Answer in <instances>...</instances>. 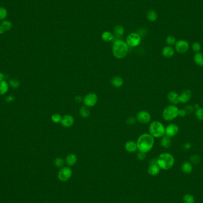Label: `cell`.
<instances>
[{
    "label": "cell",
    "mask_w": 203,
    "mask_h": 203,
    "mask_svg": "<svg viewBox=\"0 0 203 203\" xmlns=\"http://www.w3.org/2000/svg\"><path fill=\"white\" fill-rule=\"evenodd\" d=\"M137 149L141 152H149L154 144V138L149 133L142 134L136 141Z\"/></svg>",
    "instance_id": "cell-1"
},
{
    "label": "cell",
    "mask_w": 203,
    "mask_h": 203,
    "mask_svg": "<svg viewBox=\"0 0 203 203\" xmlns=\"http://www.w3.org/2000/svg\"><path fill=\"white\" fill-rule=\"evenodd\" d=\"M175 163V159L174 156L169 153H161L158 159L157 164L161 169L168 171L174 166Z\"/></svg>",
    "instance_id": "cell-2"
},
{
    "label": "cell",
    "mask_w": 203,
    "mask_h": 203,
    "mask_svg": "<svg viewBox=\"0 0 203 203\" xmlns=\"http://www.w3.org/2000/svg\"><path fill=\"white\" fill-rule=\"evenodd\" d=\"M129 51V46L127 43L122 40H115L112 46V52L115 57L117 59H122L125 57Z\"/></svg>",
    "instance_id": "cell-3"
},
{
    "label": "cell",
    "mask_w": 203,
    "mask_h": 203,
    "mask_svg": "<svg viewBox=\"0 0 203 203\" xmlns=\"http://www.w3.org/2000/svg\"><path fill=\"white\" fill-rule=\"evenodd\" d=\"M149 131L154 138H162L165 135V127L160 121H153L149 127Z\"/></svg>",
    "instance_id": "cell-4"
},
{
    "label": "cell",
    "mask_w": 203,
    "mask_h": 203,
    "mask_svg": "<svg viewBox=\"0 0 203 203\" xmlns=\"http://www.w3.org/2000/svg\"><path fill=\"white\" fill-rule=\"evenodd\" d=\"M179 108L175 105H170L164 108L162 112V117L166 121H171L178 116Z\"/></svg>",
    "instance_id": "cell-5"
},
{
    "label": "cell",
    "mask_w": 203,
    "mask_h": 203,
    "mask_svg": "<svg viewBox=\"0 0 203 203\" xmlns=\"http://www.w3.org/2000/svg\"><path fill=\"white\" fill-rule=\"evenodd\" d=\"M98 101L97 95L95 93H89L83 98V103L87 107H93Z\"/></svg>",
    "instance_id": "cell-6"
},
{
    "label": "cell",
    "mask_w": 203,
    "mask_h": 203,
    "mask_svg": "<svg viewBox=\"0 0 203 203\" xmlns=\"http://www.w3.org/2000/svg\"><path fill=\"white\" fill-rule=\"evenodd\" d=\"M190 50V44L188 41L181 39L177 41L175 44V50L179 54H185Z\"/></svg>",
    "instance_id": "cell-7"
},
{
    "label": "cell",
    "mask_w": 203,
    "mask_h": 203,
    "mask_svg": "<svg viewBox=\"0 0 203 203\" xmlns=\"http://www.w3.org/2000/svg\"><path fill=\"white\" fill-rule=\"evenodd\" d=\"M141 42V36L135 33H130L126 39V43L129 47H136L140 45Z\"/></svg>",
    "instance_id": "cell-8"
},
{
    "label": "cell",
    "mask_w": 203,
    "mask_h": 203,
    "mask_svg": "<svg viewBox=\"0 0 203 203\" xmlns=\"http://www.w3.org/2000/svg\"><path fill=\"white\" fill-rule=\"evenodd\" d=\"M73 171L69 167H64L58 172V178L63 182L68 181L72 176Z\"/></svg>",
    "instance_id": "cell-9"
},
{
    "label": "cell",
    "mask_w": 203,
    "mask_h": 203,
    "mask_svg": "<svg viewBox=\"0 0 203 203\" xmlns=\"http://www.w3.org/2000/svg\"><path fill=\"white\" fill-rule=\"evenodd\" d=\"M136 120L141 124H148L151 121V115L146 111H141L137 113Z\"/></svg>",
    "instance_id": "cell-10"
},
{
    "label": "cell",
    "mask_w": 203,
    "mask_h": 203,
    "mask_svg": "<svg viewBox=\"0 0 203 203\" xmlns=\"http://www.w3.org/2000/svg\"><path fill=\"white\" fill-rule=\"evenodd\" d=\"M179 128L177 124L172 123L165 127V135L169 137H173L177 135L179 133Z\"/></svg>",
    "instance_id": "cell-11"
},
{
    "label": "cell",
    "mask_w": 203,
    "mask_h": 203,
    "mask_svg": "<svg viewBox=\"0 0 203 203\" xmlns=\"http://www.w3.org/2000/svg\"><path fill=\"white\" fill-rule=\"evenodd\" d=\"M74 123V118L72 115L66 114L64 115L63 116H62L61 124L64 127L70 128L73 125Z\"/></svg>",
    "instance_id": "cell-12"
},
{
    "label": "cell",
    "mask_w": 203,
    "mask_h": 203,
    "mask_svg": "<svg viewBox=\"0 0 203 203\" xmlns=\"http://www.w3.org/2000/svg\"><path fill=\"white\" fill-rule=\"evenodd\" d=\"M192 97V92L190 90H185L179 96V103H186L190 101Z\"/></svg>",
    "instance_id": "cell-13"
},
{
    "label": "cell",
    "mask_w": 203,
    "mask_h": 203,
    "mask_svg": "<svg viewBox=\"0 0 203 203\" xmlns=\"http://www.w3.org/2000/svg\"><path fill=\"white\" fill-rule=\"evenodd\" d=\"M179 95L177 92L175 91H171L167 95L168 101L170 103H171V105H177L179 103Z\"/></svg>",
    "instance_id": "cell-14"
},
{
    "label": "cell",
    "mask_w": 203,
    "mask_h": 203,
    "mask_svg": "<svg viewBox=\"0 0 203 203\" xmlns=\"http://www.w3.org/2000/svg\"><path fill=\"white\" fill-rule=\"evenodd\" d=\"M175 49L172 48L171 46H168V45L165 46L162 51L163 56L166 58L172 57L175 55Z\"/></svg>",
    "instance_id": "cell-15"
},
{
    "label": "cell",
    "mask_w": 203,
    "mask_h": 203,
    "mask_svg": "<svg viewBox=\"0 0 203 203\" xmlns=\"http://www.w3.org/2000/svg\"><path fill=\"white\" fill-rule=\"evenodd\" d=\"M111 84L115 88H120L124 84V80L121 77H113L111 80Z\"/></svg>",
    "instance_id": "cell-16"
},
{
    "label": "cell",
    "mask_w": 203,
    "mask_h": 203,
    "mask_svg": "<svg viewBox=\"0 0 203 203\" xmlns=\"http://www.w3.org/2000/svg\"><path fill=\"white\" fill-rule=\"evenodd\" d=\"M125 149L128 152L134 153L138 150L137 143L134 141H128L125 144Z\"/></svg>",
    "instance_id": "cell-17"
},
{
    "label": "cell",
    "mask_w": 203,
    "mask_h": 203,
    "mask_svg": "<svg viewBox=\"0 0 203 203\" xmlns=\"http://www.w3.org/2000/svg\"><path fill=\"white\" fill-rule=\"evenodd\" d=\"M160 171V168L157 163L151 164L148 168V173L152 176H156L158 175Z\"/></svg>",
    "instance_id": "cell-18"
},
{
    "label": "cell",
    "mask_w": 203,
    "mask_h": 203,
    "mask_svg": "<svg viewBox=\"0 0 203 203\" xmlns=\"http://www.w3.org/2000/svg\"><path fill=\"white\" fill-rule=\"evenodd\" d=\"M77 156L74 153H70L65 158V162L68 166H73L75 165L77 162Z\"/></svg>",
    "instance_id": "cell-19"
},
{
    "label": "cell",
    "mask_w": 203,
    "mask_h": 203,
    "mask_svg": "<svg viewBox=\"0 0 203 203\" xmlns=\"http://www.w3.org/2000/svg\"><path fill=\"white\" fill-rule=\"evenodd\" d=\"M182 172L186 174H190L193 171V166L190 162H184L181 167Z\"/></svg>",
    "instance_id": "cell-20"
},
{
    "label": "cell",
    "mask_w": 203,
    "mask_h": 203,
    "mask_svg": "<svg viewBox=\"0 0 203 203\" xmlns=\"http://www.w3.org/2000/svg\"><path fill=\"white\" fill-rule=\"evenodd\" d=\"M193 60L195 64L200 67H203V53L199 52L194 55Z\"/></svg>",
    "instance_id": "cell-21"
},
{
    "label": "cell",
    "mask_w": 203,
    "mask_h": 203,
    "mask_svg": "<svg viewBox=\"0 0 203 203\" xmlns=\"http://www.w3.org/2000/svg\"><path fill=\"white\" fill-rule=\"evenodd\" d=\"M9 90V84L4 80H0V95L6 94Z\"/></svg>",
    "instance_id": "cell-22"
},
{
    "label": "cell",
    "mask_w": 203,
    "mask_h": 203,
    "mask_svg": "<svg viewBox=\"0 0 203 203\" xmlns=\"http://www.w3.org/2000/svg\"><path fill=\"white\" fill-rule=\"evenodd\" d=\"M160 145L165 149L169 148L171 146V137L165 135L163 137H162L160 140Z\"/></svg>",
    "instance_id": "cell-23"
},
{
    "label": "cell",
    "mask_w": 203,
    "mask_h": 203,
    "mask_svg": "<svg viewBox=\"0 0 203 203\" xmlns=\"http://www.w3.org/2000/svg\"><path fill=\"white\" fill-rule=\"evenodd\" d=\"M79 113L80 116L84 118H89L91 114V112L89 109V107L86 106L85 105H83L81 106L79 109Z\"/></svg>",
    "instance_id": "cell-24"
},
{
    "label": "cell",
    "mask_w": 203,
    "mask_h": 203,
    "mask_svg": "<svg viewBox=\"0 0 203 203\" xmlns=\"http://www.w3.org/2000/svg\"><path fill=\"white\" fill-rule=\"evenodd\" d=\"M102 40L103 41L106 42H109L112 41L114 39V36L111 32L106 31V32H104L102 33Z\"/></svg>",
    "instance_id": "cell-25"
},
{
    "label": "cell",
    "mask_w": 203,
    "mask_h": 203,
    "mask_svg": "<svg viewBox=\"0 0 203 203\" xmlns=\"http://www.w3.org/2000/svg\"><path fill=\"white\" fill-rule=\"evenodd\" d=\"M114 32L115 35L116 37L120 38L124 34V28L121 25L116 26L115 27Z\"/></svg>",
    "instance_id": "cell-26"
},
{
    "label": "cell",
    "mask_w": 203,
    "mask_h": 203,
    "mask_svg": "<svg viewBox=\"0 0 203 203\" xmlns=\"http://www.w3.org/2000/svg\"><path fill=\"white\" fill-rule=\"evenodd\" d=\"M158 13L154 10H150L147 13V18L150 21H155L158 19Z\"/></svg>",
    "instance_id": "cell-27"
},
{
    "label": "cell",
    "mask_w": 203,
    "mask_h": 203,
    "mask_svg": "<svg viewBox=\"0 0 203 203\" xmlns=\"http://www.w3.org/2000/svg\"><path fill=\"white\" fill-rule=\"evenodd\" d=\"M0 26L4 29V30L5 31V32H6V31H8L11 30V29L13 27V24L9 20H4L0 24Z\"/></svg>",
    "instance_id": "cell-28"
},
{
    "label": "cell",
    "mask_w": 203,
    "mask_h": 203,
    "mask_svg": "<svg viewBox=\"0 0 203 203\" xmlns=\"http://www.w3.org/2000/svg\"><path fill=\"white\" fill-rule=\"evenodd\" d=\"M184 203H195V198L190 194H186L183 197Z\"/></svg>",
    "instance_id": "cell-29"
},
{
    "label": "cell",
    "mask_w": 203,
    "mask_h": 203,
    "mask_svg": "<svg viewBox=\"0 0 203 203\" xmlns=\"http://www.w3.org/2000/svg\"><path fill=\"white\" fill-rule=\"evenodd\" d=\"M190 162L194 165H198L201 162V157L198 154H193L190 157Z\"/></svg>",
    "instance_id": "cell-30"
},
{
    "label": "cell",
    "mask_w": 203,
    "mask_h": 203,
    "mask_svg": "<svg viewBox=\"0 0 203 203\" xmlns=\"http://www.w3.org/2000/svg\"><path fill=\"white\" fill-rule=\"evenodd\" d=\"M176 42H177V39L175 36L172 35L168 36L166 39V43L168 46H172L173 45H175Z\"/></svg>",
    "instance_id": "cell-31"
},
{
    "label": "cell",
    "mask_w": 203,
    "mask_h": 203,
    "mask_svg": "<svg viewBox=\"0 0 203 203\" xmlns=\"http://www.w3.org/2000/svg\"><path fill=\"white\" fill-rule=\"evenodd\" d=\"M8 16V12L6 8L2 7H0V21L4 20Z\"/></svg>",
    "instance_id": "cell-32"
},
{
    "label": "cell",
    "mask_w": 203,
    "mask_h": 203,
    "mask_svg": "<svg viewBox=\"0 0 203 203\" xmlns=\"http://www.w3.org/2000/svg\"><path fill=\"white\" fill-rule=\"evenodd\" d=\"M195 115L197 120L199 121H203V108H200L195 111Z\"/></svg>",
    "instance_id": "cell-33"
},
{
    "label": "cell",
    "mask_w": 203,
    "mask_h": 203,
    "mask_svg": "<svg viewBox=\"0 0 203 203\" xmlns=\"http://www.w3.org/2000/svg\"><path fill=\"white\" fill-rule=\"evenodd\" d=\"M61 119H62V116L59 114H54L51 116V120L55 124L61 123Z\"/></svg>",
    "instance_id": "cell-34"
},
{
    "label": "cell",
    "mask_w": 203,
    "mask_h": 203,
    "mask_svg": "<svg viewBox=\"0 0 203 203\" xmlns=\"http://www.w3.org/2000/svg\"><path fill=\"white\" fill-rule=\"evenodd\" d=\"M191 48H192V51H194V52H196V53H197V52H199L201 51V45L200 44V43H199L198 42H195L192 45Z\"/></svg>",
    "instance_id": "cell-35"
},
{
    "label": "cell",
    "mask_w": 203,
    "mask_h": 203,
    "mask_svg": "<svg viewBox=\"0 0 203 203\" xmlns=\"http://www.w3.org/2000/svg\"><path fill=\"white\" fill-rule=\"evenodd\" d=\"M184 109L187 115L192 114L196 111L195 109H194V105H186V106H185Z\"/></svg>",
    "instance_id": "cell-36"
},
{
    "label": "cell",
    "mask_w": 203,
    "mask_h": 203,
    "mask_svg": "<svg viewBox=\"0 0 203 203\" xmlns=\"http://www.w3.org/2000/svg\"><path fill=\"white\" fill-rule=\"evenodd\" d=\"M54 164L57 168H61L64 165V161L61 158H57L54 160Z\"/></svg>",
    "instance_id": "cell-37"
},
{
    "label": "cell",
    "mask_w": 203,
    "mask_h": 203,
    "mask_svg": "<svg viewBox=\"0 0 203 203\" xmlns=\"http://www.w3.org/2000/svg\"><path fill=\"white\" fill-rule=\"evenodd\" d=\"M9 85L13 88H17L20 85V83L16 79H12L9 82Z\"/></svg>",
    "instance_id": "cell-38"
},
{
    "label": "cell",
    "mask_w": 203,
    "mask_h": 203,
    "mask_svg": "<svg viewBox=\"0 0 203 203\" xmlns=\"http://www.w3.org/2000/svg\"><path fill=\"white\" fill-rule=\"evenodd\" d=\"M135 121H136V120H135V118H134V117H130V118H129L127 120V124L129 125H133V124H134L135 123Z\"/></svg>",
    "instance_id": "cell-39"
},
{
    "label": "cell",
    "mask_w": 203,
    "mask_h": 203,
    "mask_svg": "<svg viewBox=\"0 0 203 203\" xmlns=\"http://www.w3.org/2000/svg\"><path fill=\"white\" fill-rule=\"evenodd\" d=\"M187 115L185 111L184 110V109H181L179 110V112H178V116H180L181 118H184L185 116H186Z\"/></svg>",
    "instance_id": "cell-40"
},
{
    "label": "cell",
    "mask_w": 203,
    "mask_h": 203,
    "mask_svg": "<svg viewBox=\"0 0 203 203\" xmlns=\"http://www.w3.org/2000/svg\"><path fill=\"white\" fill-rule=\"evenodd\" d=\"M146 153H144L141 152H140L137 154V158L139 159V160H144V159L146 158Z\"/></svg>",
    "instance_id": "cell-41"
},
{
    "label": "cell",
    "mask_w": 203,
    "mask_h": 203,
    "mask_svg": "<svg viewBox=\"0 0 203 203\" xmlns=\"http://www.w3.org/2000/svg\"><path fill=\"white\" fill-rule=\"evenodd\" d=\"M74 100H75V101L77 103H82V102H83V97L82 96L77 95L75 97Z\"/></svg>",
    "instance_id": "cell-42"
},
{
    "label": "cell",
    "mask_w": 203,
    "mask_h": 203,
    "mask_svg": "<svg viewBox=\"0 0 203 203\" xmlns=\"http://www.w3.org/2000/svg\"><path fill=\"white\" fill-rule=\"evenodd\" d=\"M191 147H192V144L190 142H187L185 144H184V148L186 150H190Z\"/></svg>",
    "instance_id": "cell-43"
},
{
    "label": "cell",
    "mask_w": 203,
    "mask_h": 203,
    "mask_svg": "<svg viewBox=\"0 0 203 203\" xmlns=\"http://www.w3.org/2000/svg\"><path fill=\"white\" fill-rule=\"evenodd\" d=\"M194 107L195 110H197L198 109H199V108H200V105L199 103H196V104H194Z\"/></svg>",
    "instance_id": "cell-44"
},
{
    "label": "cell",
    "mask_w": 203,
    "mask_h": 203,
    "mask_svg": "<svg viewBox=\"0 0 203 203\" xmlns=\"http://www.w3.org/2000/svg\"><path fill=\"white\" fill-rule=\"evenodd\" d=\"M4 75L3 73H0V80H4Z\"/></svg>",
    "instance_id": "cell-45"
},
{
    "label": "cell",
    "mask_w": 203,
    "mask_h": 203,
    "mask_svg": "<svg viewBox=\"0 0 203 203\" xmlns=\"http://www.w3.org/2000/svg\"><path fill=\"white\" fill-rule=\"evenodd\" d=\"M5 32V31L4 30V29L0 26V34H3Z\"/></svg>",
    "instance_id": "cell-46"
}]
</instances>
